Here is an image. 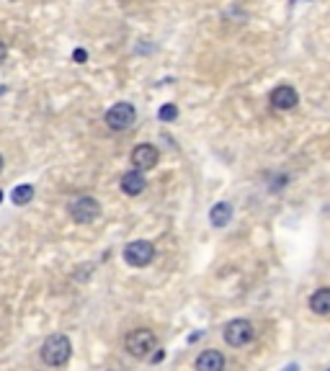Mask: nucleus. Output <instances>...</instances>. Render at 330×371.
Listing matches in <instances>:
<instances>
[{
	"label": "nucleus",
	"mask_w": 330,
	"mask_h": 371,
	"mask_svg": "<svg viewBox=\"0 0 330 371\" xmlns=\"http://www.w3.org/2000/svg\"><path fill=\"white\" fill-rule=\"evenodd\" d=\"M70 356H73V343H70V338H67V335H62V333H54V335H49V338L44 340L42 361L47 363V366L60 369V366H64V363L70 361Z\"/></svg>",
	"instance_id": "1"
},
{
	"label": "nucleus",
	"mask_w": 330,
	"mask_h": 371,
	"mask_svg": "<svg viewBox=\"0 0 330 371\" xmlns=\"http://www.w3.org/2000/svg\"><path fill=\"white\" fill-rule=\"evenodd\" d=\"M124 348H127V353L132 359H148L150 353L158 348V338H155L152 330L137 328L124 338Z\"/></svg>",
	"instance_id": "2"
},
{
	"label": "nucleus",
	"mask_w": 330,
	"mask_h": 371,
	"mask_svg": "<svg viewBox=\"0 0 330 371\" xmlns=\"http://www.w3.org/2000/svg\"><path fill=\"white\" fill-rule=\"evenodd\" d=\"M253 335H256L253 325H250L248 320H243V318L230 320V322L224 325V330H222L224 343H227V346H233V348H243V346H248V343L253 340Z\"/></svg>",
	"instance_id": "3"
},
{
	"label": "nucleus",
	"mask_w": 330,
	"mask_h": 371,
	"mask_svg": "<svg viewBox=\"0 0 330 371\" xmlns=\"http://www.w3.org/2000/svg\"><path fill=\"white\" fill-rule=\"evenodd\" d=\"M134 121H137V111L132 104L127 101H121V104H114V106L106 111V127L111 132H127V129L134 127Z\"/></svg>",
	"instance_id": "4"
},
{
	"label": "nucleus",
	"mask_w": 330,
	"mask_h": 371,
	"mask_svg": "<svg viewBox=\"0 0 330 371\" xmlns=\"http://www.w3.org/2000/svg\"><path fill=\"white\" fill-rule=\"evenodd\" d=\"M124 263H129L132 268H145L155 261V245L150 240H134L124 248Z\"/></svg>",
	"instance_id": "5"
},
{
	"label": "nucleus",
	"mask_w": 330,
	"mask_h": 371,
	"mask_svg": "<svg viewBox=\"0 0 330 371\" xmlns=\"http://www.w3.org/2000/svg\"><path fill=\"white\" fill-rule=\"evenodd\" d=\"M70 217H73L78 224H93L101 217V204L93 199V196H78L73 204H70Z\"/></svg>",
	"instance_id": "6"
},
{
	"label": "nucleus",
	"mask_w": 330,
	"mask_h": 371,
	"mask_svg": "<svg viewBox=\"0 0 330 371\" xmlns=\"http://www.w3.org/2000/svg\"><path fill=\"white\" fill-rule=\"evenodd\" d=\"M160 160V152L155 145H137V147L132 149V165H134V170H152L155 165H158Z\"/></svg>",
	"instance_id": "7"
},
{
	"label": "nucleus",
	"mask_w": 330,
	"mask_h": 371,
	"mask_svg": "<svg viewBox=\"0 0 330 371\" xmlns=\"http://www.w3.org/2000/svg\"><path fill=\"white\" fill-rule=\"evenodd\" d=\"M271 106L276 108V111H292V108L299 104V93L292 88V85H276L274 91H271Z\"/></svg>",
	"instance_id": "8"
},
{
	"label": "nucleus",
	"mask_w": 330,
	"mask_h": 371,
	"mask_svg": "<svg viewBox=\"0 0 330 371\" xmlns=\"http://www.w3.org/2000/svg\"><path fill=\"white\" fill-rule=\"evenodd\" d=\"M196 371H224V356L220 350L207 348L196 356V363H193Z\"/></svg>",
	"instance_id": "9"
},
{
	"label": "nucleus",
	"mask_w": 330,
	"mask_h": 371,
	"mask_svg": "<svg viewBox=\"0 0 330 371\" xmlns=\"http://www.w3.org/2000/svg\"><path fill=\"white\" fill-rule=\"evenodd\" d=\"M119 186H121V191L127 193V196H139V193L145 191L148 180H145V176L139 170H127L121 176V180H119Z\"/></svg>",
	"instance_id": "10"
},
{
	"label": "nucleus",
	"mask_w": 330,
	"mask_h": 371,
	"mask_svg": "<svg viewBox=\"0 0 330 371\" xmlns=\"http://www.w3.org/2000/svg\"><path fill=\"white\" fill-rule=\"evenodd\" d=\"M309 309L315 315H330V287L318 289L312 297H309Z\"/></svg>",
	"instance_id": "11"
},
{
	"label": "nucleus",
	"mask_w": 330,
	"mask_h": 371,
	"mask_svg": "<svg viewBox=\"0 0 330 371\" xmlns=\"http://www.w3.org/2000/svg\"><path fill=\"white\" fill-rule=\"evenodd\" d=\"M209 219H212L214 227H227V222L233 219V204L230 202L214 204L212 212H209Z\"/></svg>",
	"instance_id": "12"
},
{
	"label": "nucleus",
	"mask_w": 330,
	"mask_h": 371,
	"mask_svg": "<svg viewBox=\"0 0 330 371\" xmlns=\"http://www.w3.org/2000/svg\"><path fill=\"white\" fill-rule=\"evenodd\" d=\"M34 199V186L32 183H21V186H16L11 191V202L16 206H26V204Z\"/></svg>",
	"instance_id": "13"
},
{
	"label": "nucleus",
	"mask_w": 330,
	"mask_h": 371,
	"mask_svg": "<svg viewBox=\"0 0 330 371\" xmlns=\"http://www.w3.org/2000/svg\"><path fill=\"white\" fill-rule=\"evenodd\" d=\"M158 117L163 119V121H173V119L178 117V108L173 106V104H165V106L158 111Z\"/></svg>",
	"instance_id": "14"
},
{
	"label": "nucleus",
	"mask_w": 330,
	"mask_h": 371,
	"mask_svg": "<svg viewBox=\"0 0 330 371\" xmlns=\"http://www.w3.org/2000/svg\"><path fill=\"white\" fill-rule=\"evenodd\" d=\"M73 60H75L78 64H83V62L88 60V52H86V49H75V52H73Z\"/></svg>",
	"instance_id": "15"
},
{
	"label": "nucleus",
	"mask_w": 330,
	"mask_h": 371,
	"mask_svg": "<svg viewBox=\"0 0 330 371\" xmlns=\"http://www.w3.org/2000/svg\"><path fill=\"white\" fill-rule=\"evenodd\" d=\"M5 57H8V47H5V42L0 39V64L5 62Z\"/></svg>",
	"instance_id": "16"
},
{
	"label": "nucleus",
	"mask_w": 330,
	"mask_h": 371,
	"mask_svg": "<svg viewBox=\"0 0 330 371\" xmlns=\"http://www.w3.org/2000/svg\"><path fill=\"white\" fill-rule=\"evenodd\" d=\"M284 371H297V366H289V369H284Z\"/></svg>",
	"instance_id": "17"
},
{
	"label": "nucleus",
	"mask_w": 330,
	"mask_h": 371,
	"mask_svg": "<svg viewBox=\"0 0 330 371\" xmlns=\"http://www.w3.org/2000/svg\"><path fill=\"white\" fill-rule=\"evenodd\" d=\"M0 173H3V155H0Z\"/></svg>",
	"instance_id": "18"
},
{
	"label": "nucleus",
	"mask_w": 330,
	"mask_h": 371,
	"mask_svg": "<svg viewBox=\"0 0 330 371\" xmlns=\"http://www.w3.org/2000/svg\"><path fill=\"white\" fill-rule=\"evenodd\" d=\"M0 202H3V191H0Z\"/></svg>",
	"instance_id": "19"
},
{
	"label": "nucleus",
	"mask_w": 330,
	"mask_h": 371,
	"mask_svg": "<svg viewBox=\"0 0 330 371\" xmlns=\"http://www.w3.org/2000/svg\"><path fill=\"white\" fill-rule=\"evenodd\" d=\"M121 3H127V0H121Z\"/></svg>",
	"instance_id": "20"
}]
</instances>
